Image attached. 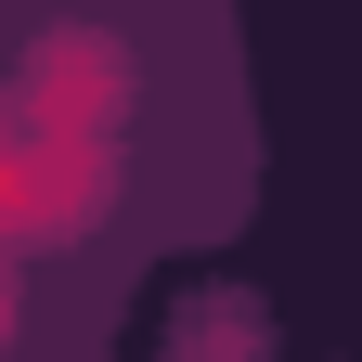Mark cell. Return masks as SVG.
<instances>
[{
  "label": "cell",
  "instance_id": "cell-1",
  "mask_svg": "<svg viewBox=\"0 0 362 362\" xmlns=\"http://www.w3.org/2000/svg\"><path fill=\"white\" fill-rule=\"evenodd\" d=\"M117 194V156L90 143V129H39L13 156L0 143V246H52V233H90Z\"/></svg>",
  "mask_w": 362,
  "mask_h": 362
},
{
  "label": "cell",
  "instance_id": "cell-2",
  "mask_svg": "<svg viewBox=\"0 0 362 362\" xmlns=\"http://www.w3.org/2000/svg\"><path fill=\"white\" fill-rule=\"evenodd\" d=\"M129 104V52L104 26H65V39H39V78H26V129H104Z\"/></svg>",
  "mask_w": 362,
  "mask_h": 362
},
{
  "label": "cell",
  "instance_id": "cell-3",
  "mask_svg": "<svg viewBox=\"0 0 362 362\" xmlns=\"http://www.w3.org/2000/svg\"><path fill=\"white\" fill-rule=\"evenodd\" d=\"M0 143H13V129H0Z\"/></svg>",
  "mask_w": 362,
  "mask_h": 362
}]
</instances>
